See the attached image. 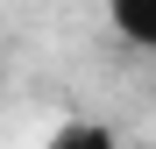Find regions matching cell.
<instances>
[{
  "label": "cell",
  "mask_w": 156,
  "mask_h": 149,
  "mask_svg": "<svg viewBox=\"0 0 156 149\" xmlns=\"http://www.w3.org/2000/svg\"><path fill=\"white\" fill-rule=\"evenodd\" d=\"M107 21H114V36H121V43L156 50V0H107Z\"/></svg>",
  "instance_id": "obj_1"
},
{
  "label": "cell",
  "mask_w": 156,
  "mask_h": 149,
  "mask_svg": "<svg viewBox=\"0 0 156 149\" xmlns=\"http://www.w3.org/2000/svg\"><path fill=\"white\" fill-rule=\"evenodd\" d=\"M50 149H114V128H99V121H64Z\"/></svg>",
  "instance_id": "obj_2"
}]
</instances>
